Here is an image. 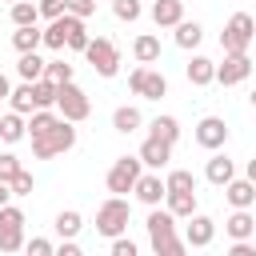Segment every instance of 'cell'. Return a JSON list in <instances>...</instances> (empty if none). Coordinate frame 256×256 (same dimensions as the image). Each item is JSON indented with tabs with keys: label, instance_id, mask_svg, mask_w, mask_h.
I'll list each match as a JSON object with an SVG mask.
<instances>
[{
	"label": "cell",
	"instance_id": "ee69618b",
	"mask_svg": "<svg viewBox=\"0 0 256 256\" xmlns=\"http://www.w3.org/2000/svg\"><path fill=\"white\" fill-rule=\"evenodd\" d=\"M112 256H136V240H128L124 232L112 236Z\"/></svg>",
	"mask_w": 256,
	"mask_h": 256
},
{
	"label": "cell",
	"instance_id": "7bdbcfd3",
	"mask_svg": "<svg viewBox=\"0 0 256 256\" xmlns=\"http://www.w3.org/2000/svg\"><path fill=\"white\" fill-rule=\"evenodd\" d=\"M20 172V156H12V152H0V180H12Z\"/></svg>",
	"mask_w": 256,
	"mask_h": 256
},
{
	"label": "cell",
	"instance_id": "603a6c76",
	"mask_svg": "<svg viewBox=\"0 0 256 256\" xmlns=\"http://www.w3.org/2000/svg\"><path fill=\"white\" fill-rule=\"evenodd\" d=\"M140 124H144V116H140V108H132V104H120V108L112 112V128H116V132H124V136H128V132H136Z\"/></svg>",
	"mask_w": 256,
	"mask_h": 256
},
{
	"label": "cell",
	"instance_id": "9c48e42d",
	"mask_svg": "<svg viewBox=\"0 0 256 256\" xmlns=\"http://www.w3.org/2000/svg\"><path fill=\"white\" fill-rule=\"evenodd\" d=\"M212 240H216V220L192 212V216H188V228H184V244H188V248H208Z\"/></svg>",
	"mask_w": 256,
	"mask_h": 256
},
{
	"label": "cell",
	"instance_id": "6da1fadb",
	"mask_svg": "<svg viewBox=\"0 0 256 256\" xmlns=\"http://www.w3.org/2000/svg\"><path fill=\"white\" fill-rule=\"evenodd\" d=\"M72 148H76V128H72V120H64V116H60V124L48 128L44 136H32V156H36V160H52V156L72 152Z\"/></svg>",
	"mask_w": 256,
	"mask_h": 256
},
{
	"label": "cell",
	"instance_id": "c3c4849f",
	"mask_svg": "<svg viewBox=\"0 0 256 256\" xmlns=\"http://www.w3.org/2000/svg\"><path fill=\"white\" fill-rule=\"evenodd\" d=\"M244 176H248V180H252V184H256V156H252V160H248V168H244Z\"/></svg>",
	"mask_w": 256,
	"mask_h": 256
},
{
	"label": "cell",
	"instance_id": "7a4b0ae2",
	"mask_svg": "<svg viewBox=\"0 0 256 256\" xmlns=\"http://www.w3.org/2000/svg\"><path fill=\"white\" fill-rule=\"evenodd\" d=\"M128 220H132V204L124 200V196H108L100 208H96V232L100 236H120L124 228H128Z\"/></svg>",
	"mask_w": 256,
	"mask_h": 256
},
{
	"label": "cell",
	"instance_id": "83f0119b",
	"mask_svg": "<svg viewBox=\"0 0 256 256\" xmlns=\"http://www.w3.org/2000/svg\"><path fill=\"white\" fill-rule=\"evenodd\" d=\"M52 228H56V236H60V240H64V236H80V228H84V216H80L76 208H64V212L56 216V224H52Z\"/></svg>",
	"mask_w": 256,
	"mask_h": 256
},
{
	"label": "cell",
	"instance_id": "7dc6e473",
	"mask_svg": "<svg viewBox=\"0 0 256 256\" xmlns=\"http://www.w3.org/2000/svg\"><path fill=\"white\" fill-rule=\"evenodd\" d=\"M12 200V188H8V180H0V208Z\"/></svg>",
	"mask_w": 256,
	"mask_h": 256
},
{
	"label": "cell",
	"instance_id": "816d5d0a",
	"mask_svg": "<svg viewBox=\"0 0 256 256\" xmlns=\"http://www.w3.org/2000/svg\"><path fill=\"white\" fill-rule=\"evenodd\" d=\"M252 236H256V232H252Z\"/></svg>",
	"mask_w": 256,
	"mask_h": 256
},
{
	"label": "cell",
	"instance_id": "d4e9b609",
	"mask_svg": "<svg viewBox=\"0 0 256 256\" xmlns=\"http://www.w3.org/2000/svg\"><path fill=\"white\" fill-rule=\"evenodd\" d=\"M12 48H16V52H36V48H40V28H36V24H20V28L12 32Z\"/></svg>",
	"mask_w": 256,
	"mask_h": 256
},
{
	"label": "cell",
	"instance_id": "60d3db41",
	"mask_svg": "<svg viewBox=\"0 0 256 256\" xmlns=\"http://www.w3.org/2000/svg\"><path fill=\"white\" fill-rule=\"evenodd\" d=\"M64 12H72V16L88 20V16L96 12V0H64Z\"/></svg>",
	"mask_w": 256,
	"mask_h": 256
},
{
	"label": "cell",
	"instance_id": "d6a6232c",
	"mask_svg": "<svg viewBox=\"0 0 256 256\" xmlns=\"http://www.w3.org/2000/svg\"><path fill=\"white\" fill-rule=\"evenodd\" d=\"M40 20V8H36V0H12V24L20 28V24H36Z\"/></svg>",
	"mask_w": 256,
	"mask_h": 256
},
{
	"label": "cell",
	"instance_id": "30bf717a",
	"mask_svg": "<svg viewBox=\"0 0 256 256\" xmlns=\"http://www.w3.org/2000/svg\"><path fill=\"white\" fill-rule=\"evenodd\" d=\"M224 140H228V124H224L220 116H204V120L196 124V144H200V148L216 152V148H224Z\"/></svg>",
	"mask_w": 256,
	"mask_h": 256
},
{
	"label": "cell",
	"instance_id": "ac0fdd59",
	"mask_svg": "<svg viewBox=\"0 0 256 256\" xmlns=\"http://www.w3.org/2000/svg\"><path fill=\"white\" fill-rule=\"evenodd\" d=\"M224 232H228L232 240H248V236L256 232V216H252L248 208H236V212L224 220Z\"/></svg>",
	"mask_w": 256,
	"mask_h": 256
},
{
	"label": "cell",
	"instance_id": "bcb514c9",
	"mask_svg": "<svg viewBox=\"0 0 256 256\" xmlns=\"http://www.w3.org/2000/svg\"><path fill=\"white\" fill-rule=\"evenodd\" d=\"M228 256H256V244H248V240H232Z\"/></svg>",
	"mask_w": 256,
	"mask_h": 256
},
{
	"label": "cell",
	"instance_id": "ba28073f",
	"mask_svg": "<svg viewBox=\"0 0 256 256\" xmlns=\"http://www.w3.org/2000/svg\"><path fill=\"white\" fill-rule=\"evenodd\" d=\"M252 76V60L248 52H224V64H216V84L232 88V84H244Z\"/></svg>",
	"mask_w": 256,
	"mask_h": 256
},
{
	"label": "cell",
	"instance_id": "277c9868",
	"mask_svg": "<svg viewBox=\"0 0 256 256\" xmlns=\"http://www.w3.org/2000/svg\"><path fill=\"white\" fill-rule=\"evenodd\" d=\"M84 56H88L92 72H96V76H104V80L120 72V48H116V44H112L108 36H96V40H88Z\"/></svg>",
	"mask_w": 256,
	"mask_h": 256
},
{
	"label": "cell",
	"instance_id": "f35d334b",
	"mask_svg": "<svg viewBox=\"0 0 256 256\" xmlns=\"http://www.w3.org/2000/svg\"><path fill=\"white\" fill-rule=\"evenodd\" d=\"M0 228H24V212H20L12 200L0 208Z\"/></svg>",
	"mask_w": 256,
	"mask_h": 256
},
{
	"label": "cell",
	"instance_id": "f1b7e54d",
	"mask_svg": "<svg viewBox=\"0 0 256 256\" xmlns=\"http://www.w3.org/2000/svg\"><path fill=\"white\" fill-rule=\"evenodd\" d=\"M200 40H204V28H200L196 20H180V24H176V44H180L184 52H188V48H196Z\"/></svg>",
	"mask_w": 256,
	"mask_h": 256
},
{
	"label": "cell",
	"instance_id": "5bb4252c",
	"mask_svg": "<svg viewBox=\"0 0 256 256\" xmlns=\"http://www.w3.org/2000/svg\"><path fill=\"white\" fill-rule=\"evenodd\" d=\"M224 196H228V204H232V208H252V204H256V184H252L248 176H244V180H236V176H232V180L224 184Z\"/></svg>",
	"mask_w": 256,
	"mask_h": 256
},
{
	"label": "cell",
	"instance_id": "d590c367",
	"mask_svg": "<svg viewBox=\"0 0 256 256\" xmlns=\"http://www.w3.org/2000/svg\"><path fill=\"white\" fill-rule=\"evenodd\" d=\"M24 248V228H0V252H20Z\"/></svg>",
	"mask_w": 256,
	"mask_h": 256
},
{
	"label": "cell",
	"instance_id": "44dd1931",
	"mask_svg": "<svg viewBox=\"0 0 256 256\" xmlns=\"http://www.w3.org/2000/svg\"><path fill=\"white\" fill-rule=\"evenodd\" d=\"M132 56H136V64H156V60H160V40H156L152 32L136 36V40H132Z\"/></svg>",
	"mask_w": 256,
	"mask_h": 256
},
{
	"label": "cell",
	"instance_id": "2e32d148",
	"mask_svg": "<svg viewBox=\"0 0 256 256\" xmlns=\"http://www.w3.org/2000/svg\"><path fill=\"white\" fill-rule=\"evenodd\" d=\"M60 20H64V32H68L64 48H72V52H84V48H88V40H92V36H88V28H84V20H80V16H72V12H64Z\"/></svg>",
	"mask_w": 256,
	"mask_h": 256
},
{
	"label": "cell",
	"instance_id": "f6af8a7d",
	"mask_svg": "<svg viewBox=\"0 0 256 256\" xmlns=\"http://www.w3.org/2000/svg\"><path fill=\"white\" fill-rule=\"evenodd\" d=\"M36 8H40V16H44V20L64 16V0H36Z\"/></svg>",
	"mask_w": 256,
	"mask_h": 256
},
{
	"label": "cell",
	"instance_id": "3957f363",
	"mask_svg": "<svg viewBox=\"0 0 256 256\" xmlns=\"http://www.w3.org/2000/svg\"><path fill=\"white\" fill-rule=\"evenodd\" d=\"M252 40H256V20L248 12H232L228 24H224V32H220V48L224 52H248Z\"/></svg>",
	"mask_w": 256,
	"mask_h": 256
},
{
	"label": "cell",
	"instance_id": "1f68e13d",
	"mask_svg": "<svg viewBox=\"0 0 256 256\" xmlns=\"http://www.w3.org/2000/svg\"><path fill=\"white\" fill-rule=\"evenodd\" d=\"M164 188H168V192H196V176H192L188 168H172V172L164 176Z\"/></svg>",
	"mask_w": 256,
	"mask_h": 256
},
{
	"label": "cell",
	"instance_id": "d6986e66",
	"mask_svg": "<svg viewBox=\"0 0 256 256\" xmlns=\"http://www.w3.org/2000/svg\"><path fill=\"white\" fill-rule=\"evenodd\" d=\"M204 176H208V184H216V188H224L232 176H236V168H232V160L224 156V152H216L212 160H208V168H204Z\"/></svg>",
	"mask_w": 256,
	"mask_h": 256
},
{
	"label": "cell",
	"instance_id": "b9f144b4",
	"mask_svg": "<svg viewBox=\"0 0 256 256\" xmlns=\"http://www.w3.org/2000/svg\"><path fill=\"white\" fill-rule=\"evenodd\" d=\"M24 248H28L32 256H52V252H56V244H52V240H44V236H32V240H24Z\"/></svg>",
	"mask_w": 256,
	"mask_h": 256
},
{
	"label": "cell",
	"instance_id": "5b68a950",
	"mask_svg": "<svg viewBox=\"0 0 256 256\" xmlns=\"http://www.w3.org/2000/svg\"><path fill=\"white\" fill-rule=\"evenodd\" d=\"M56 112H60L64 120L80 124V120H88L92 100H88V92H84V88H76V84L68 80V84H60V88H56Z\"/></svg>",
	"mask_w": 256,
	"mask_h": 256
},
{
	"label": "cell",
	"instance_id": "e575fe53",
	"mask_svg": "<svg viewBox=\"0 0 256 256\" xmlns=\"http://www.w3.org/2000/svg\"><path fill=\"white\" fill-rule=\"evenodd\" d=\"M44 76L56 80V84H68V80H72V64H68V60H48V64H44Z\"/></svg>",
	"mask_w": 256,
	"mask_h": 256
},
{
	"label": "cell",
	"instance_id": "681fc988",
	"mask_svg": "<svg viewBox=\"0 0 256 256\" xmlns=\"http://www.w3.org/2000/svg\"><path fill=\"white\" fill-rule=\"evenodd\" d=\"M8 92H12V84H8V76H4V72H0V100H4V96H8Z\"/></svg>",
	"mask_w": 256,
	"mask_h": 256
},
{
	"label": "cell",
	"instance_id": "484cf974",
	"mask_svg": "<svg viewBox=\"0 0 256 256\" xmlns=\"http://www.w3.org/2000/svg\"><path fill=\"white\" fill-rule=\"evenodd\" d=\"M56 80H48V76H40V80H32V100H36V108H56Z\"/></svg>",
	"mask_w": 256,
	"mask_h": 256
},
{
	"label": "cell",
	"instance_id": "7402d4cb",
	"mask_svg": "<svg viewBox=\"0 0 256 256\" xmlns=\"http://www.w3.org/2000/svg\"><path fill=\"white\" fill-rule=\"evenodd\" d=\"M164 208H168L176 220H180V216L188 220V216L196 212V192H164Z\"/></svg>",
	"mask_w": 256,
	"mask_h": 256
},
{
	"label": "cell",
	"instance_id": "4dcf8cb0",
	"mask_svg": "<svg viewBox=\"0 0 256 256\" xmlns=\"http://www.w3.org/2000/svg\"><path fill=\"white\" fill-rule=\"evenodd\" d=\"M44 64H48V60H40L36 52H20L16 72H20V80H40V76H44Z\"/></svg>",
	"mask_w": 256,
	"mask_h": 256
},
{
	"label": "cell",
	"instance_id": "8992f818",
	"mask_svg": "<svg viewBox=\"0 0 256 256\" xmlns=\"http://www.w3.org/2000/svg\"><path fill=\"white\" fill-rule=\"evenodd\" d=\"M128 88H132L136 96H144V100H160V96H168V80H164V72H156V68H148V64H140V68L128 72Z\"/></svg>",
	"mask_w": 256,
	"mask_h": 256
},
{
	"label": "cell",
	"instance_id": "ab89813d",
	"mask_svg": "<svg viewBox=\"0 0 256 256\" xmlns=\"http://www.w3.org/2000/svg\"><path fill=\"white\" fill-rule=\"evenodd\" d=\"M184 248H188V244H184L180 236H168V240H160V244H152V252H156V256H180Z\"/></svg>",
	"mask_w": 256,
	"mask_h": 256
},
{
	"label": "cell",
	"instance_id": "8fae6325",
	"mask_svg": "<svg viewBox=\"0 0 256 256\" xmlns=\"http://www.w3.org/2000/svg\"><path fill=\"white\" fill-rule=\"evenodd\" d=\"M140 164L144 168H152V172H160V168H168V160H172V144L168 140H160V136H148L144 144H140Z\"/></svg>",
	"mask_w": 256,
	"mask_h": 256
},
{
	"label": "cell",
	"instance_id": "7c38bea8",
	"mask_svg": "<svg viewBox=\"0 0 256 256\" xmlns=\"http://www.w3.org/2000/svg\"><path fill=\"white\" fill-rule=\"evenodd\" d=\"M132 192H136V200H140V204L156 208V204L164 200V192H168V188H164L160 172H140V180H136V188H132Z\"/></svg>",
	"mask_w": 256,
	"mask_h": 256
},
{
	"label": "cell",
	"instance_id": "74e56055",
	"mask_svg": "<svg viewBox=\"0 0 256 256\" xmlns=\"http://www.w3.org/2000/svg\"><path fill=\"white\" fill-rule=\"evenodd\" d=\"M8 188H12V196H28V192L36 188V180H32V172H24V168H20V172L8 180Z\"/></svg>",
	"mask_w": 256,
	"mask_h": 256
},
{
	"label": "cell",
	"instance_id": "ffe728a7",
	"mask_svg": "<svg viewBox=\"0 0 256 256\" xmlns=\"http://www.w3.org/2000/svg\"><path fill=\"white\" fill-rule=\"evenodd\" d=\"M28 136V120L20 116V112H4L0 116V140L4 144H16V140H24Z\"/></svg>",
	"mask_w": 256,
	"mask_h": 256
},
{
	"label": "cell",
	"instance_id": "f546056e",
	"mask_svg": "<svg viewBox=\"0 0 256 256\" xmlns=\"http://www.w3.org/2000/svg\"><path fill=\"white\" fill-rule=\"evenodd\" d=\"M64 40H68L64 20H60V16H56V20H48V28L40 32V44H44V48H52V52H64Z\"/></svg>",
	"mask_w": 256,
	"mask_h": 256
},
{
	"label": "cell",
	"instance_id": "f907efd6",
	"mask_svg": "<svg viewBox=\"0 0 256 256\" xmlns=\"http://www.w3.org/2000/svg\"><path fill=\"white\" fill-rule=\"evenodd\" d=\"M252 108H256V92H252Z\"/></svg>",
	"mask_w": 256,
	"mask_h": 256
},
{
	"label": "cell",
	"instance_id": "4fadbf2b",
	"mask_svg": "<svg viewBox=\"0 0 256 256\" xmlns=\"http://www.w3.org/2000/svg\"><path fill=\"white\" fill-rule=\"evenodd\" d=\"M168 236H176V216L168 212V208H152L148 212V240L152 244H160V240H168Z\"/></svg>",
	"mask_w": 256,
	"mask_h": 256
},
{
	"label": "cell",
	"instance_id": "4316f807",
	"mask_svg": "<svg viewBox=\"0 0 256 256\" xmlns=\"http://www.w3.org/2000/svg\"><path fill=\"white\" fill-rule=\"evenodd\" d=\"M148 136H160V140L176 144V140H180V120H176V116H156V120L148 124Z\"/></svg>",
	"mask_w": 256,
	"mask_h": 256
},
{
	"label": "cell",
	"instance_id": "836d02e7",
	"mask_svg": "<svg viewBox=\"0 0 256 256\" xmlns=\"http://www.w3.org/2000/svg\"><path fill=\"white\" fill-rule=\"evenodd\" d=\"M8 100H12V112H20V116H24V112H32V108H36V100H32V80H24L20 88H12V92H8Z\"/></svg>",
	"mask_w": 256,
	"mask_h": 256
},
{
	"label": "cell",
	"instance_id": "e0dca14e",
	"mask_svg": "<svg viewBox=\"0 0 256 256\" xmlns=\"http://www.w3.org/2000/svg\"><path fill=\"white\" fill-rule=\"evenodd\" d=\"M188 84H196V88L216 84V60H208V56H192V60H188Z\"/></svg>",
	"mask_w": 256,
	"mask_h": 256
},
{
	"label": "cell",
	"instance_id": "52a82bcc",
	"mask_svg": "<svg viewBox=\"0 0 256 256\" xmlns=\"http://www.w3.org/2000/svg\"><path fill=\"white\" fill-rule=\"evenodd\" d=\"M140 172H144L140 156H120V160L108 168V192H112V196L132 192V188H136V180H140Z\"/></svg>",
	"mask_w": 256,
	"mask_h": 256
},
{
	"label": "cell",
	"instance_id": "8d00e7d4",
	"mask_svg": "<svg viewBox=\"0 0 256 256\" xmlns=\"http://www.w3.org/2000/svg\"><path fill=\"white\" fill-rule=\"evenodd\" d=\"M112 12H116V20L132 24V20H140V0H112Z\"/></svg>",
	"mask_w": 256,
	"mask_h": 256
},
{
	"label": "cell",
	"instance_id": "9a60e30c",
	"mask_svg": "<svg viewBox=\"0 0 256 256\" xmlns=\"http://www.w3.org/2000/svg\"><path fill=\"white\" fill-rule=\"evenodd\" d=\"M152 20L156 28H176L184 20V0H152Z\"/></svg>",
	"mask_w": 256,
	"mask_h": 256
},
{
	"label": "cell",
	"instance_id": "cb8c5ba5",
	"mask_svg": "<svg viewBox=\"0 0 256 256\" xmlns=\"http://www.w3.org/2000/svg\"><path fill=\"white\" fill-rule=\"evenodd\" d=\"M60 124V112H52V108H32V116H28V136H44L48 128H56Z\"/></svg>",
	"mask_w": 256,
	"mask_h": 256
}]
</instances>
